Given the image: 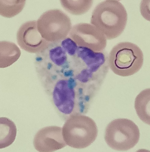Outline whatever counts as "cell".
<instances>
[{"label":"cell","instance_id":"obj_1","mask_svg":"<svg viewBox=\"0 0 150 152\" xmlns=\"http://www.w3.org/2000/svg\"><path fill=\"white\" fill-rule=\"evenodd\" d=\"M72 66L80 83L98 91L108 73V56L78 46L72 57Z\"/></svg>","mask_w":150,"mask_h":152},{"label":"cell","instance_id":"obj_2","mask_svg":"<svg viewBox=\"0 0 150 152\" xmlns=\"http://www.w3.org/2000/svg\"><path fill=\"white\" fill-rule=\"evenodd\" d=\"M127 20L126 10L120 1L107 0L95 8L90 23L104 35L107 40H112L124 32Z\"/></svg>","mask_w":150,"mask_h":152},{"label":"cell","instance_id":"obj_3","mask_svg":"<svg viewBox=\"0 0 150 152\" xmlns=\"http://www.w3.org/2000/svg\"><path fill=\"white\" fill-rule=\"evenodd\" d=\"M144 55L140 48L129 42H120L112 48L108 56L109 68L115 74L132 76L142 68Z\"/></svg>","mask_w":150,"mask_h":152},{"label":"cell","instance_id":"obj_4","mask_svg":"<svg viewBox=\"0 0 150 152\" xmlns=\"http://www.w3.org/2000/svg\"><path fill=\"white\" fill-rule=\"evenodd\" d=\"M98 131L95 121L83 114L71 116L66 119L62 128L66 145L77 149L90 146L96 140Z\"/></svg>","mask_w":150,"mask_h":152},{"label":"cell","instance_id":"obj_5","mask_svg":"<svg viewBox=\"0 0 150 152\" xmlns=\"http://www.w3.org/2000/svg\"><path fill=\"white\" fill-rule=\"evenodd\" d=\"M140 133L138 127L132 121L126 118L115 119L105 129L106 142L112 149L126 151L138 142Z\"/></svg>","mask_w":150,"mask_h":152},{"label":"cell","instance_id":"obj_6","mask_svg":"<svg viewBox=\"0 0 150 152\" xmlns=\"http://www.w3.org/2000/svg\"><path fill=\"white\" fill-rule=\"evenodd\" d=\"M37 26L43 38L51 43H56L66 38L72 28L70 18L58 9L43 13L37 20Z\"/></svg>","mask_w":150,"mask_h":152},{"label":"cell","instance_id":"obj_7","mask_svg":"<svg viewBox=\"0 0 150 152\" xmlns=\"http://www.w3.org/2000/svg\"><path fill=\"white\" fill-rule=\"evenodd\" d=\"M69 35L78 46L95 52H103L107 46V39L104 35L89 23H81L74 25Z\"/></svg>","mask_w":150,"mask_h":152},{"label":"cell","instance_id":"obj_8","mask_svg":"<svg viewBox=\"0 0 150 152\" xmlns=\"http://www.w3.org/2000/svg\"><path fill=\"white\" fill-rule=\"evenodd\" d=\"M17 40L21 49L36 54L42 52L51 43L43 38L38 29L37 20H30L22 24L17 32Z\"/></svg>","mask_w":150,"mask_h":152},{"label":"cell","instance_id":"obj_9","mask_svg":"<svg viewBox=\"0 0 150 152\" xmlns=\"http://www.w3.org/2000/svg\"><path fill=\"white\" fill-rule=\"evenodd\" d=\"M33 145L35 149L40 152H54L65 147L62 128L57 126L42 128L36 134Z\"/></svg>","mask_w":150,"mask_h":152},{"label":"cell","instance_id":"obj_10","mask_svg":"<svg viewBox=\"0 0 150 152\" xmlns=\"http://www.w3.org/2000/svg\"><path fill=\"white\" fill-rule=\"evenodd\" d=\"M0 67H8L18 60L21 56L20 49L13 42L1 41L0 44Z\"/></svg>","mask_w":150,"mask_h":152},{"label":"cell","instance_id":"obj_11","mask_svg":"<svg viewBox=\"0 0 150 152\" xmlns=\"http://www.w3.org/2000/svg\"><path fill=\"white\" fill-rule=\"evenodd\" d=\"M0 148L8 147L15 141L17 129L15 123L7 118H0Z\"/></svg>","mask_w":150,"mask_h":152},{"label":"cell","instance_id":"obj_12","mask_svg":"<svg viewBox=\"0 0 150 152\" xmlns=\"http://www.w3.org/2000/svg\"><path fill=\"white\" fill-rule=\"evenodd\" d=\"M150 90L146 88L136 96L135 108L139 118L145 124H150Z\"/></svg>","mask_w":150,"mask_h":152},{"label":"cell","instance_id":"obj_13","mask_svg":"<svg viewBox=\"0 0 150 152\" xmlns=\"http://www.w3.org/2000/svg\"><path fill=\"white\" fill-rule=\"evenodd\" d=\"M61 6L66 11L74 15H81L86 13L91 8L93 4L92 0H61Z\"/></svg>","mask_w":150,"mask_h":152},{"label":"cell","instance_id":"obj_14","mask_svg":"<svg viewBox=\"0 0 150 152\" xmlns=\"http://www.w3.org/2000/svg\"><path fill=\"white\" fill-rule=\"evenodd\" d=\"M25 3V0H1L0 15L4 18H13L21 12Z\"/></svg>","mask_w":150,"mask_h":152},{"label":"cell","instance_id":"obj_15","mask_svg":"<svg viewBox=\"0 0 150 152\" xmlns=\"http://www.w3.org/2000/svg\"><path fill=\"white\" fill-rule=\"evenodd\" d=\"M144 4H141L140 7V11L143 17H144L146 19L149 20V10H148V8L149 7H148V5Z\"/></svg>","mask_w":150,"mask_h":152}]
</instances>
